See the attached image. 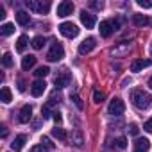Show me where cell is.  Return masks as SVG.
Wrapping results in <instances>:
<instances>
[{
	"label": "cell",
	"instance_id": "cell-1",
	"mask_svg": "<svg viewBox=\"0 0 152 152\" xmlns=\"http://www.w3.org/2000/svg\"><path fill=\"white\" fill-rule=\"evenodd\" d=\"M131 100L141 111H145V109H148L152 106V97L147 91H143V90H132L131 91Z\"/></svg>",
	"mask_w": 152,
	"mask_h": 152
},
{
	"label": "cell",
	"instance_id": "cell-2",
	"mask_svg": "<svg viewBox=\"0 0 152 152\" xmlns=\"http://www.w3.org/2000/svg\"><path fill=\"white\" fill-rule=\"evenodd\" d=\"M27 7H29V11H32V13H39V15H47L48 11H50V2L48 0H27Z\"/></svg>",
	"mask_w": 152,
	"mask_h": 152
},
{
	"label": "cell",
	"instance_id": "cell-3",
	"mask_svg": "<svg viewBox=\"0 0 152 152\" xmlns=\"http://www.w3.org/2000/svg\"><path fill=\"white\" fill-rule=\"evenodd\" d=\"M63 57H64V48H63V45L57 43V41H54L52 47H50V50L47 52V61L57 63V61H61Z\"/></svg>",
	"mask_w": 152,
	"mask_h": 152
},
{
	"label": "cell",
	"instance_id": "cell-4",
	"mask_svg": "<svg viewBox=\"0 0 152 152\" xmlns=\"http://www.w3.org/2000/svg\"><path fill=\"white\" fill-rule=\"evenodd\" d=\"M59 32L64 38H75V36L79 34V27L75 25V23H72V22H63L59 25Z\"/></svg>",
	"mask_w": 152,
	"mask_h": 152
},
{
	"label": "cell",
	"instance_id": "cell-5",
	"mask_svg": "<svg viewBox=\"0 0 152 152\" xmlns=\"http://www.w3.org/2000/svg\"><path fill=\"white\" fill-rule=\"evenodd\" d=\"M124 111H125V104H124V100L118 99V97H115V99L109 102V115H113V116H120V115H124Z\"/></svg>",
	"mask_w": 152,
	"mask_h": 152
},
{
	"label": "cell",
	"instance_id": "cell-6",
	"mask_svg": "<svg viewBox=\"0 0 152 152\" xmlns=\"http://www.w3.org/2000/svg\"><path fill=\"white\" fill-rule=\"evenodd\" d=\"M129 50H131V43L120 41V43H116V45L111 48V56H115V57H124V56L129 54Z\"/></svg>",
	"mask_w": 152,
	"mask_h": 152
},
{
	"label": "cell",
	"instance_id": "cell-7",
	"mask_svg": "<svg viewBox=\"0 0 152 152\" xmlns=\"http://www.w3.org/2000/svg\"><path fill=\"white\" fill-rule=\"evenodd\" d=\"M70 81H72V75H70V72H66V70H63L57 77H56V88L57 90H61V88H66L68 84H70Z\"/></svg>",
	"mask_w": 152,
	"mask_h": 152
},
{
	"label": "cell",
	"instance_id": "cell-8",
	"mask_svg": "<svg viewBox=\"0 0 152 152\" xmlns=\"http://www.w3.org/2000/svg\"><path fill=\"white\" fill-rule=\"evenodd\" d=\"M72 13H73V4L68 2V0H64V2H61L57 6V16L64 18V16H70Z\"/></svg>",
	"mask_w": 152,
	"mask_h": 152
},
{
	"label": "cell",
	"instance_id": "cell-9",
	"mask_svg": "<svg viewBox=\"0 0 152 152\" xmlns=\"http://www.w3.org/2000/svg\"><path fill=\"white\" fill-rule=\"evenodd\" d=\"M95 47H97L95 38H88V39H84V41L79 45V54H81V56H86V54H90Z\"/></svg>",
	"mask_w": 152,
	"mask_h": 152
},
{
	"label": "cell",
	"instance_id": "cell-10",
	"mask_svg": "<svg viewBox=\"0 0 152 152\" xmlns=\"http://www.w3.org/2000/svg\"><path fill=\"white\" fill-rule=\"evenodd\" d=\"M45 90H47V83H45L43 79L34 81V83H32V86H31V93H32V97H41Z\"/></svg>",
	"mask_w": 152,
	"mask_h": 152
},
{
	"label": "cell",
	"instance_id": "cell-11",
	"mask_svg": "<svg viewBox=\"0 0 152 152\" xmlns=\"http://www.w3.org/2000/svg\"><path fill=\"white\" fill-rule=\"evenodd\" d=\"M81 22H83V25H84L86 29H93L95 23H97V18H95V15H91V13H88V11H83V13H81Z\"/></svg>",
	"mask_w": 152,
	"mask_h": 152
},
{
	"label": "cell",
	"instance_id": "cell-12",
	"mask_svg": "<svg viewBox=\"0 0 152 152\" xmlns=\"http://www.w3.org/2000/svg\"><path fill=\"white\" fill-rule=\"evenodd\" d=\"M150 64H152L150 59H134L132 64H131V72L138 73V72H141L143 68H147V66H150Z\"/></svg>",
	"mask_w": 152,
	"mask_h": 152
},
{
	"label": "cell",
	"instance_id": "cell-13",
	"mask_svg": "<svg viewBox=\"0 0 152 152\" xmlns=\"http://www.w3.org/2000/svg\"><path fill=\"white\" fill-rule=\"evenodd\" d=\"M148 148H150V141L147 138H136L134 152H148Z\"/></svg>",
	"mask_w": 152,
	"mask_h": 152
},
{
	"label": "cell",
	"instance_id": "cell-14",
	"mask_svg": "<svg viewBox=\"0 0 152 152\" xmlns=\"http://www.w3.org/2000/svg\"><path fill=\"white\" fill-rule=\"evenodd\" d=\"M113 32H115V27H113L111 20H104V22H100V36L109 38Z\"/></svg>",
	"mask_w": 152,
	"mask_h": 152
},
{
	"label": "cell",
	"instance_id": "cell-15",
	"mask_svg": "<svg viewBox=\"0 0 152 152\" xmlns=\"http://www.w3.org/2000/svg\"><path fill=\"white\" fill-rule=\"evenodd\" d=\"M70 143H72V145H75V147H83V143H84V138H83V132H81L79 129L72 131V136H70Z\"/></svg>",
	"mask_w": 152,
	"mask_h": 152
},
{
	"label": "cell",
	"instance_id": "cell-16",
	"mask_svg": "<svg viewBox=\"0 0 152 152\" xmlns=\"http://www.w3.org/2000/svg\"><path fill=\"white\" fill-rule=\"evenodd\" d=\"M31 118H32V107H31V106H23V107H22V111H20L18 120H20L22 124H27Z\"/></svg>",
	"mask_w": 152,
	"mask_h": 152
},
{
	"label": "cell",
	"instance_id": "cell-17",
	"mask_svg": "<svg viewBox=\"0 0 152 152\" xmlns=\"http://www.w3.org/2000/svg\"><path fill=\"white\" fill-rule=\"evenodd\" d=\"M25 141H27V136H23V134H20V136H16V138H15V141L11 143V148H13L15 152H20V150L23 148V145H25Z\"/></svg>",
	"mask_w": 152,
	"mask_h": 152
},
{
	"label": "cell",
	"instance_id": "cell-18",
	"mask_svg": "<svg viewBox=\"0 0 152 152\" xmlns=\"http://www.w3.org/2000/svg\"><path fill=\"white\" fill-rule=\"evenodd\" d=\"M132 22H134L136 27H147V25L150 23L148 16H145V15H134V16H132Z\"/></svg>",
	"mask_w": 152,
	"mask_h": 152
},
{
	"label": "cell",
	"instance_id": "cell-19",
	"mask_svg": "<svg viewBox=\"0 0 152 152\" xmlns=\"http://www.w3.org/2000/svg\"><path fill=\"white\" fill-rule=\"evenodd\" d=\"M34 64H36V56H32V54H29L22 59V68L23 70H31Z\"/></svg>",
	"mask_w": 152,
	"mask_h": 152
},
{
	"label": "cell",
	"instance_id": "cell-20",
	"mask_svg": "<svg viewBox=\"0 0 152 152\" xmlns=\"http://www.w3.org/2000/svg\"><path fill=\"white\" fill-rule=\"evenodd\" d=\"M16 22H18L20 25H29L31 15H29L27 11H18V13H16Z\"/></svg>",
	"mask_w": 152,
	"mask_h": 152
},
{
	"label": "cell",
	"instance_id": "cell-21",
	"mask_svg": "<svg viewBox=\"0 0 152 152\" xmlns=\"http://www.w3.org/2000/svg\"><path fill=\"white\" fill-rule=\"evenodd\" d=\"M0 100H2L4 104H9V102L13 100V95H11V90H9L7 86H4V88H2V91H0Z\"/></svg>",
	"mask_w": 152,
	"mask_h": 152
},
{
	"label": "cell",
	"instance_id": "cell-22",
	"mask_svg": "<svg viewBox=\"0 0 152 152\" xmlns=\"http://www.w3.org/2000/svg\"><path fill=\"white\" fill-rule=\"evenodd\" d=\"M27 45H29V38H27V36H20L18 41H16V50H18V52H25Z\"/></svg>",
	"mask_w": 152,
	"mask_h": 152
},
{
	"label": "cell",
	"instance_id": "cell-23",
	"mask_svg": "<svg viewBox=\"0 0 152 152\" xmlns=\"http://www.w3.org/2000/svg\"><path fill=\"white\" fill-rule=\"evenodd\" d=\"M13 32H15V25L13 23H4L2 27H0V34H2V36H9Z\"/></svg>",
	"mask_w": 152,
	"mask_h": 152
},
{
	"label": "cell",
	"instance_id": "cell-24",
	"mask_svg": "<svg viewBox=\"0 0 152 152\" xmlns=\"http://www.w3.org/2000/svg\"><path fill=\"white\" fill-rule=\"evenodd\" d=\"M48 72H50L48 66H39V68L34 72V75H36L38 79H43V77H47V75H48Z\"/></svg>",
	"mask_w": 152,
	"mask_h": 152
},
{
	"label": "cell",
	"instance_id": "cell-25",
	"mask_svg": "<svg viewBox=\"0 0 152 152\" xmlns=\"http://www.w3.org/2000/svg\"><path fill=\"white\" fill-rule=\"evenodd\" d=\"M43 45H45V38H43V36H36V38L32 39V47H34L36 50L43 48Z\"/></svg>",
	"mask_w": 152,
	"mask_h": 152
},
{
	"label": "cell",
	"instance_id": "cell-26",
	"mask_svg": "<svg viewBox=\"0 0 152 152\" xmlns=\"http://www.w3.org/2000/svg\"><path fill=\"white\" fill-rule=\"evenodd\" d=\"M52 136H56L57 140H66V132H64V129H61V127L52 129Z\"/></svg>",
	"mask_w": 152,
	"mask_h": 152
},
{
	"label": "cell",
	"instance_id": "cell-27",
	"mask_svg": "<svg viewBox=\"0 0 152 152\" xmlns=\"http://www.w3.org/2000/svg\"><path fill=\"white\" fill-rule=\"evenodd\" d=\"M2 64H4L6 68H11V66H13V56H11L9 52L4 54V57H2Z\"/></svg>",
	"mask_w": 152,
	"mask_h": 152
},
{
	"label": "cell",
	"instance_id": "cell-28",
	"mask_svg": "<svg viewBox=\"0 0 152 152\" xmlns=\"http://www.w3.org/2000/svg\"><path fill=\"white\" fill-rule=\"evenodd\" d=\"M72 100H73L75 106H77V109H84V104H83V100H81L79 95H72Z\"/></svg>",
	"mask_w": 152,
	"mask_h": 152
},
{
	"label": "cell",
	"instance_id": "cell-29",
	"mask_svg": "<svg viewBox=\"0 0 152 152\" xmlns=\"http://www.w3.org/2000/svg\"><path fill=\"white\" fill-rule=\"evenodd\" d=\"M104 97H106V95H104L102 91H99V90H97V91H93V102H97V104H100V102L104 100Z\"/></svg>",
	"mask_w": 152,
	"mask_h": 152
},
{
	"label": "cell",
	"instance_id": "cell-30",
	"mask_svg": "<svg viewBox=\"0 0 152 152\" xmlns=\"http://www.w3.org/2000/svg\"><path fill=\"white\" fill-rule=\"evenodd\" d=\"M138 6L143 9H152V0H138Z\"/></svg>",
	"mask_w": 152,
	"mask_h": 152
},
{
	"label": "cell",
	"instance_id": "cell-31",
	"mask_svg": "<svg viewBox=\"0 0 152 152\" xmlns=\"http://www.w3.org/2000/svg\"><path fill=\"white\" fill-rule=\"evenodd\" d=\"M138 132H140L138 125H136V124H131V125H129V134H132V136H138Z\"/></svg>",
	"mask_w": 152,
	"mask_h": 152
},
{
	"label": "cell",
	"instance_id": "cell-32",
	"mask_svg": "<svg viewBox=\"0 0 152 152\" xmlns=\"http://www.w3.org/2000/svg\"><path fill=\"white\" fill-rule=\"evenodd\" d=\"M41 145H45L47 148H52V147H54V143H50V138H48V136H43V138H41Z\"/></svg>",
	"mask_w": 152,
	"mask_h": 152
},
{
	"label": "cell",
	"instance_id": "cell-33",
	"mask_svg": "<svg viewBox=\"0 0 152 152\" xmlns=\"http://www.w3.org/2000/svg\"><path fill=\"white\" fill-rule=\"evenodd\" d=\"M31 152H48V148L45 145H36V147L31 148Z\"/></svg>",
	"mask_w": 152,
	"mask_h": 152
},
{
	"label": "cell",
	"instance_id": "cell-34",
	"mask_svg": "<svg viewBox=\"0 0 152 152\" xmlns=\"http://www.w3.org/2000/svg\"><path fill=\"white\" fill-rule=\"evenodd\" d=\"M116 145H118L120 148H127V140H125V138H118V140H116Z\"/></svg>",
	"mask_w": 152,
	"mask_h": 152
},
{
	"label": "cell",
	"instance_id": "cell-35",
	"mask_svg": "<svg viewBox=\"0 0 152 152\" xmlns=\"http://www.w3.org/2000/svg\"><path fill=\"white\" fill-rule=\"evenodd\" d=\"M143 129H145L147 132H152V118H148V120L143 124Z\"/></svg>",
	"mask_w": 152,
	"mask_h": 152
},
{
	"label": "cell",
	"instance_id": "cell-36",
	"mask_svg": "<svg viewBox=\"0 0 152 152\" xmlns=\"http://www.w3.org/2000/svg\"><path fill=\"white\" fill-rule=\"evenodd\" d=\"M52 118H54V122H56V124H61V120H63V118H61V113H59V111H54Z\"/></svg>",
	"mask_w": 152,
	"mask_h": 152
},
{
	"label": "cell",
	"instance_id": "cell-37",
	"mask_svg": "<svg viewBox=\"0 0 152 152\" xmlns=\"http://www.w3.org/2000/svg\"><path fill=\"white\" fill-rule=\"evenodd\" d=\"M93 9H104V2H91L90 4Z\"/></svg>",
	"mask_w": 152,
	"mask_h": 152
},
{
	"label": "cell",
	"instance_id": "cell-38",
	"mask_svg": "<svg viewBox=\"0 0 152 152\" xmlns=\"http://www.w3.org/2000/svg\"><path fill=\"white\" fill-rule=\"evenodd\" d=\"M6 18V11H4V7L0 6V20H4Z\"/></svg>",
	"mask_w": 152,
	"mask_h": 152
},
{
	"label": "cell",
	"instance_id": "cell-39",
	"mask_svg": "<svg viewBox=\"0 0 152 152\" xmlns=\"http://www.w3.org/2000/svg\"><path fill=\"white\" fill-rule=\"evenodd\" d=\"M18 90H20V91H23V90H25V86H23V81H22V79L18 81Z\"/></svg>",
	"mask_w": 152,
	"mask_h": 152
},
{
	"label": "cell",
	"instance_id": "cell-40",
	"mask_svg": "<svg viewBox=\"0 0 152 152\" xmlns=\"http://www.w3.org/2000/svg\"><path fill=\"white\" fill-rule=\"evenodd\" d=\"M148 86H150V90H152V77L148 79Z\"/></svg>",
	"mask_w": 152,
	"mask_h": 152
},
{
	"label": "cell",
	"instance_id": "cell-41",
	"mask_svg": "<svg viewBox=\"0 0 152 152\" xmlns=\"http://www.w3.org/2000/svg\"><path fill=\"white\" fill-rule=\"evenodd\" d=\"M150 23H152V20H150Z\"/></svg>",
	"mask_w": 152,
	"mask_h": 152
}]
</instances>
